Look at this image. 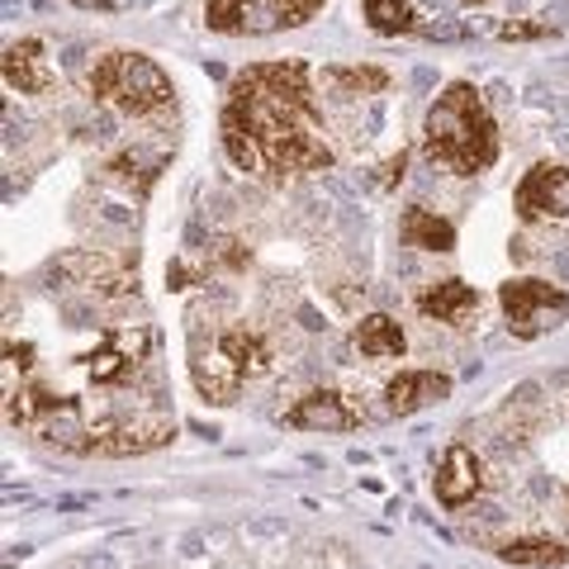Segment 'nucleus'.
<instances>
[{
	"label": "nucleus",
	"mask_w": 569,
	"mask_h": 569,
	"mask_svg": "<svg viewBox=\"0 0 569 569\" xmlns=\"http://www.w3.org/2000/svg\"><path fill=\"white\" fill-rule=\"evenodd\" d=\"M228 162L247 176H309L337 162L328 123L318 114L305 58H276L242 67L219 114Z\"/></svg>",
	"instance_id": "f257e3e1"
},
{
	"label": "nucleus",
	"mask_w": 569,
	"mask_h": 569,
	"mask_svg": "<svg viewBox=\"0 0 569 569\" xmlns=\"http://www.w3.org/2000/svg\"><path fill=\"white\" fill-rule=\"evenodd\" d=\"M422 152L451 176H479L498 162V123L470 81H451L432 100L422 123Z\"/></svg>",
	"instance_id": "f03ea898"
},
{
	"label": "nucleus",
	"mask_w": 569,
	"mask_h": 569,
	"mask_svg": "<svg viewBox=\"0 0 569 569\" xmlns=\"http://www.w3.org/2000/svg\"><path fill=\"white\" fill-rule=\"evenodd\" d=\"M271 366L276 351L266 342V332L247 323H219L209 328V337L194 332L190 342V376L209 403H238L242 389L261 380Z\"/></svg>",
	"instance_id": "7ed1b4c3"
},
{
	"label": "nucleus",
	"mask_w": 569,
	"mask_h": 569,
	"mask_svg": "<svg viewBox=\"0 0 569 569\" xmlns=\"http://www.w3.org/2000/svg\"><path fill=\"white\" fill-rule=\"evenodd\" d=\"M86 91L100 104H110L114 114H129V119H148L176 100L171 77L138 48H114L104 58H96L91 77H86Z\"/></svg>",
	"instance_id": "20e7f679"
},
{
	"label": "nucleus",
	"mask_w": 569,
	"mask_h": 569,
	"mask_svg": "<svg viewBox=\"0 0 569 569\" xmlns=\"http://www.w3.org/2000/svg\"><path fill=\"white\" fill-rule=\"evenodd\" d=\"M498 305H503V318H508V332L531 342L550 328L565 323L569 313V295L560 284L550 280H537V276H518V280H503L498 284Z\"/></svg>",
	"instance_id": "39448f33"
},
{
	"label": "nucleus",
	"mask_w": 569,
	"mask_h": 569,
	"mask_svg": "<svg viewBox=\"0 0 569 569\" xmlns=\"http://www.w3.org/2000/svg\"><path fill=\"white\" fill-rule=\"evenodd\" d=\"M512 209L522 223H560L569 219V167L565 162H537L518 190H512Z\"/></svg>",
	"instance_id": "423d86ee"
},
{
	"label": "nucleus",
	"mask_w": 569,
	"mask_h": 569,
	"mask_svg": "<svg viewBox=\"0 0 569 569\" xmlns=\"http://www.w3.org/2000/svg\"><path fill=\"white\" fill-rule=\"evenodd\" d=\"M284 427H299V432H351V427H361V413L337 389H309L305 399L284 408Z\"/></svg>",
	"instance_id": "0eeeda50"
},
{
	"label": "nucleus",
	"mask_w": 569,
	"mask_h": 569,
	"mask_svg": "<svg viewBox=\"0 0 569 569\" xmlns=\"http://www.w3.org/2000/svg\"><path fill=\"white\" fill-rule=\"evenodd\" d=\"M441 399H451V376H441V370H399L385 385V413L395 418L422 413V408H432Z\"/></svg>",
	"instance_id": "6e6552de"
},
{
	"label": "nucleus",
	"mask_w": 569,
	"mask_h": 569,
	"mask_svg": "<svg viewBox=\"0 0 569 569\" xmlns=\"http://www.w3.org/2000/svg\"><path fill=\"white\" fill-rule=\"evenodd\" d=\"M432 489L447 508H466L470 498L485 489V466H479V456L466 447V441L447 447V456H441V466L432 475Z\"/></svg>",
	"instance_id": "1a4fd4ad"
},
{
	"label": "nucleus",
	"mask_w": 569,
	"mask_h": 569,
	"mask_svg": "<svg viewBox=\"0 0 569 569\" xmlns=\"http://www.w3.org/2000/svg\"><path fill=\"white\" fill-rule=\"evenodd\" d=\"M418 313L432 318V323H447V328H466L479 313V290L466 280H437L432 290L418 295Z\"/></svg>",
	"instance_id": "9d476101"
},
{
	"label": "nucleus",
	"mask_w": 569,
	"mask_h": 569,
	"mask_svg": "<svg viewBox=\"0 0 569 569\" xmlns=\"http://www.w3.org/2000/svg\"><path fill=\"white\" fill-rule=\"evenodd\" d=\"M6 86L20 96H43L52 91V71L43 58V39H20L6 48Z\"/></svg>",
	"instance_id": "9b49d317"
},
{
	"label": "nucleus",
	"mask_w": 569,
	"mask_h": 569,
	"mask_svg": "<svg viewBox=\"0 0 569 569\" xmlns=\"http://www.w3.org/2000/svg\"><path fill=\"white\" fill-rule=\"evenodd\" d=\"M204 24L213 33H228V39H238V33L276 29L271 6H266V0H204Z\"/></svg>",
	"instance_id": "f8f14e48"
},
{
	"label": "nucleus",
	"mask_w": 569,
	"mask_h": 569,
	"mask_svg": "<svg viewBox=\"0 0 569 569\" xmlns=\"http://www.w3.org/2000/svg\"><path fill=\"white\" fill-rule=\"evenodd\" d=\"M399 238L408 247H418V252H451L456 228H451V219H441V213H432V209L408 204L403 219H399Z\"/></svg>",
	"instance_id": "ddd939ff"
},
{
	"label": "nucleus",
	"mask_w": 569,
	"mask_h": 569,
	"mask_svg": "<svg viewBox=\"0 0 569 569\" xmlns=\"http://www.w3.org/2000/svg\"><path fill=\"white\" fill-rule=\"evenodd\" d=\"M356 347H361V356H370V361H403L408 337L389 313H370L356 323Z\"/></svg>",
	"instance_id": "4468645a"
},
{
	"label": "nucleus",
	"mask_w": 569,
	"mask_h": 569,
	"mask_svg": "<svg viewBox=\"0 0 569 569\" xmlns=\"http://www.w3.org/2000/svg\"><path fill=\"white\" fill-rule=\"evenodd\" d=\"M323 86L332 96L356 100V96H380L389 86V71L385 67H328L323 71Z\"/></svg>",
	"instance_id": "2eb2a0df"
},
{
	"label": "nucleus",
	"mask_w": 569,
	"mask_h": 569,
	"mask_svg": "<svg viewBox=\"0 0 569 569\" xmlns=\"http://www.w3.org/2000/svg\"><path fill=\"white\" fill-rule=\"evenodd\" d=\"M508 565H537V569H556L569 565V546L565 541H550V537H518L498 550Z\"/></svg>",
	"instance_id": "dca6fc26"
},
{
	"label": "nucleus",
	"mask_w": 569,
	"mask_h": 569,
	"mask_svg": "<svg viewBox=\"0 0 569 569\" xmlns=\"http://www.w3.org/2000/svg\"><path fill=\"white\" fill-rule=\"evenodd\" d=\"M366 6V20L376 33H385V39H399V33H418L422 20H418V10L408 6V0H361Z\"/></svg>",
	"instance_id": "f3484780"
},
{
	"label": "nucleus",
	"mask_w": 569,
	"mask_h": 569,
	"mask_svg": "<svg viewBox=\"0 0 569 569\" xmlns=\"http://www.w3.org/2000/svg\"><path fill=\"white\" fill-rule=\"evenodd\" d=\"M266 6H271L276 29H299V24H309L328 0H266Z\"/></svg>",
	"instance_id": "a211bd4d"
},
{
	"label": "nucleus",
	"mask_w": 569,
	"mask_h": 569,
	"mask_svg": "<svg viewBox=\"0 0 569 569\" xmlns=\"http://www.w3.org/2000/svg\"><path fill=\"white\" fill-rule=\"evenodd\" d=\"M71 6H81V10H110V0H71Z\"/></svg>",
	"instance_id": "6ab92c4d"
},
{
	"label": "nucleus",
	"mask_w": 569,
	"mask_h": 569,
	"mask_svg": "<svg viewBox=\"0 0 569 569\" xmlns=\"http://www.w3.org/2000/svg\"><path fill=\"white\" fill-rule=\"evenodd\" d=\"M466 6H485V0H466Z\"/></svg>",
	"instance_id": "aec40b11"
}]
</instances>
